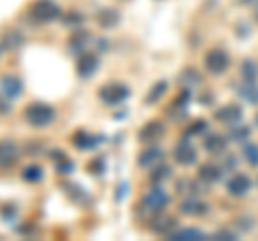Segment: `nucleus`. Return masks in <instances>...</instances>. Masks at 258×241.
Wrapping results in <instances>:
<instances>
[{"instance_id":"nucleus-1","label":"nucleus","mask_w":258,"mask_h":241,"mask_svg":"<svg viewBox=\"0 0 258 241\" xmlns=\"http://www.w3.org/2000/svg\"><path fill=\"white\" fill-rule=\"evenodd\" d=\"M54 116H56L54 108L47 106V103H43V101H32L24 108V120H26L30 127H37V130L47 127L54 120Z\"/></svg>"},{"instance_id":"nucleus-2","label":"nucleus","mask_w":258,"mask_h":241,"mask_svg":"<svg viewBox=\"0 0 258 241\" xmlns=\"http://www.w3.org/2000/svg\"><path fill=\"white\" fill-rule=\"evenodd\" d=\"M60 7L54 0H35L28 7V20L35 24H50L54 20H60Z\"/></svg>"},{"instance_id":"nucleus-3","label":"nucleus","mask_w":258,"mask_h":241,"mask_svg":"<svg viewBox=\"0 0 258 241\" xmlns=\"http://www.w3.org/2000/svg\"><path fill=\"white\" fill-rule=\"evenodd\" d=\"M97 95H99V99L106 103V106H118V103H123L129 95H132V91H129L123 82H108L99 88Z\"/></svg>"},{"instance_id":"nucleus-4","label":"nucleus","mask_w":258,"mask_h":241,"mask_svg":"<svg viewBox=\"0 0 258 241\" xmlns=\"http://www.w3.org/2000/svg\"><path fill=\"white\" fill-rule=\"evenodd\" d=\"M205 67H207L209 74H215V76L226 74L228 67H230L228 52H226L224 47H213V50H209L207 56H205Z\"/></svg>"},{"instance_id":"nucleus-5","label":"nucleus","mask_w":258,"mask_h":241,"mask_svg":"<svg viewBox=\"0 0 258 241\" xmlns=\"http://www.w3.org/2000/svg\"><path fill=\"white\" fill-rule=\"evenodd\" d=\"M172 155L176 159V164H181V166H191V164H196V159H198V151L196 147L189 142V138L185 136L183 140H179L174 144V151H172Z\"/></svg>"},{"instance_id":"nucleus-6","label":"nucleus","mask_w":258,"mask_h":241,"mask_svg":"<svg viewBox=\"0 0 258 241\" xmlns=\"http://www.w3.org/2000/svg\"><path fill=\"white\" fill-rule=\"evenodd\" d=\"M142 203H144V207H147L149 211H153V213H161V211H164V209L168 207V203H170V196H168L161 188L155 186V188H151L147 194H144V200H142Z\"/></svg>"},{"instance_id":"nucleus-7","label":"nucleus","mask_w":258,"mask_h":241,"mask_svg":"<svg viewBox=\"0 0 258 241\" xmlns=\"http://www.w3.org/2000/svg\"><path fill=\"white\" fill-rule=\"evenodd\" d=\"M97 67H99V56L95 52H82L78 56V63H76V71L80 78H91Z\"/></svg>"},{"instance_id":"nucleus-8","label":"nucleus","mask_w":258,"mask_h":241,"mask_svg":"<svg viewBox=\"0 0 258 241\" xmlns=\"http://www.w3.org/2000/svg\"><path fill=\"white\" fill-rule=\"evenodd\" d=\"M249 190H252V179H249L247 174H241V172L232 174L228 179V183H226V192H228L230 196H237V198L245 196Z\"/></svg>"},{"instance_id":"nucleus-9","label":"nucleus","mask_w":258,"mask_h":241,"mask_svg":"<svg viewBox=\"0 0 258 241\" xmlns=\"http://www.w3.org/2000/svg\"><path fill=\"white\" fill-rule=\"evenodd\" d=\"M241 118H243V110H241V106H237V103H226V106L215 110V120H220L224 125L241 123Z\"/></svg>"},{"instance_id":"nucleus-10","label":"nucleus","mask_w":258,"mask_h":241,"mask_svg":"<svg viewBox=\"0 0 258 241\" xmlns=\"http://www.w3.org/2000/svg\"><path fill=\"white\" fill-rule=\"evenodd\" d=\"M20 159V147L13 140H0V168H11Z\"/></svg>"},{"instance_id":"nucleus-11","label":"nucleus","mask_w":258,"mask_h":241,"mask_svg":"<svg viewBox=\"0 0 258 241\" xmlns=\"http://www.w3.org/2000/svg\"><path fill=\"white\" fill-rule=\"evenodd\" d=\"M164 157H166L164 149H159V147H147L138 155V166L140 168H155L157 164L164 162Z\"/></svg>"},{"instance_id":"nucleus-12","label":"nucleus","mask_w":258,"mask_h":241,"mask_svg":"<svg viewBox=\"0 0 258 241\" xmlns=\"http://www.w3.org/2000/svg\"><path fill=\"white\" fill-rule=\"evenodd\" d=\"M164 134H166L164 123H159V120H149L147 125L140 127L138 138H140V142H155V140H159Z\"/></svg>"},{"instance_id":"nucleus-13","label":"nucleus","mask_w":258,"mask_h":241,"mask_svg":"<svg viewBox=\"0 0 258 241\" xmlns=\"http://www.w3.org/2000/svg\"><path fill=\"white\" fill-rule=\"evenodd\" d=\"M205 149H207V153H211V155H224L226 153V147H228V138L222 134H205Z\"/></svg>"},{"instance_id":"nucleus-14","label":"nucleus","mask_w":258,"mask_h":241,"mask_svg":"<svg viewBox=\"0 0 258 241\" xmlns=\"http://www.w3.org/2000/svg\"><path fill=\"white\" fill-rule=\"evenodd\" d=\"M0 88H3V93L9 99H15V97H20V95H22L24 84H22V80L18 76L7 74V76H3V80H0Z\"/></svg>"},{"instance_id":"nucleus-15","label":"nucleus","mask_w":258,"mask_h":241,"mask_svg":"<svg viewBox=\"0 0 258 241\" xmlns=\"http://www.w3.org/2000/svg\"><path fill=\"white\" fill-rule=\"evenodd\" d=\"M209 235L200 228H174L168 239L170 241H205Z\"/></svg>"},{"instance_id":"nucleus-16","label":"nucleus","mask_w":258,"mask_h":241,"mask_svg":"<svg viewBox=\"0 0 258 241\" xmlns=\"http://www.w3.org/2000/svg\"><path fill=\"white\" fill-rule=\"evenodd\" d=\"M222 174H224V168L222 166H217V164H203L198 168V179L207 183V186H211V183H217L222 179Z\"/></svg>"},{"instance_id":"nucleus-17","label":"nucleus","mask_w":258,"mask_h":241,"mask_svg":"<svg viewBox=\"0 0 258 241\" xmlns=\"http://www.w3.org/2000/svg\"><path fill=\"white\" fill-rule=\"evenodd\" d=\"M237 93L249 106H258V82H245L243 80V82L237 86Z\"/></svg>"},{"instance_id":"nucleus-18","label":"nucleus","mask_w":258,"mask_h":241,"mask_svg":"<svg viewBox=\"0 0 258 241\" xmlns=\"http://www.w3.org/2000/svg\"><path fill=\"white\" fill-rule=\"evenodd\" d=\"M179 209H181V213L196 218V215H205L209 211V205H205L203 200H198V198H187V200H183Z\"/></svg>"},{"instance_id":"nucleus-19","label":"nucleus","mask_w":258,"mask_h":241,"mask_svg":"<svg viewBox=\"0 0 258 241\" xmlns=\"http://www.w3.org/2000/svg\"><path fill=\"white\" fill-rule=\"evenodd\" d=\"M71 142H74V147L86 151V149H95L97 144L101 142V138H99V136L95 138L93 134H86V132H76L74 138H71Z\"/></svg>"},{"instance_id":"nucleus-20","label":"nucleus","mask_w":258,"mask_h":241,"mask_svg":"<svg viewBox=\"0 0 258 241\" xmlns=\"http://www.w3.org/2000/svg\"><path fill=\"white\" fill-rule=\"evenodd\" d=\"M88 41H91V35H88L86 30H76V33H71V37H69V50L74 54H82L84 45Z\"/></svg>"},{"instance_id":"nucleus-21","label":"nucleus","mask_w":258,"mask_h":241,"mask_svg":"<svg viewBox=\"0 0 258 241\" xmlns=\"http://www.w3.org/2000/svg\"><path fill=\"white\" fill-rule=\"evenodd\" d=\"M249 136H252V130H249V125H243V123H235L230 125V132H228V142H245Z\"/></svg>"},{"instance_id":"nucleus-22","label":"nucleus","mask_w":258,"mask_h":241,"mask_svg":"<svg viewBox=\"0 0 258 241\" xmlns=\"http://www.w3.org/2000/svg\"><path fill=\"white\" fill-rule=\"evenodd\" d=\"M149 226H151L153 232H157V235H166L168 237L176 228V222L172 218H155L149 224Z\"/></svg>"},{"instance_id":"nucleus-23","label":"nucleus","mask_w":258,"mask_h":241,"mask_svg":"<svg viewBox=\"0 0 258 241\" xmlns=\"http://www.w3.org/2000/svg\"><path fill=\"white\" fill-rule=\"evenodd\" d=\"M22 43H24V37L18 30H7L3 39H0V47H3V50H18Z\"/></svg>"},{"instance_id":"nucleus-24","label":"nucleus","mask_w":258,"mask_h":241,"mask_svg":"<svg viewBox=\"0 0 258 241\" xmlns=\"http://www.w3.org/2000/svg\"><path fill=\"white\" fill-rule=\"evenodd\" d=\"M166 91H168V82H166V80H159V82L153 84V88L147 93V97H144V103H147V106H153V103H157L161 97H164Z\"/></svg>"},{"instance_id":"nucleus-25","label":"nucleus","mask_w":258,"mask_h":241,"mask_svg":"<svg viewBox=\"0 0 258 241\" xmlns=\"http://www.w3.org/2000/svg\"><path fill=\"white\" fill-rule=\"evenodd\" d=\"M118 11L114 9H103L99 11V15H97V24H99L101 28H112V26H116L118 24Z\"/></svg>"},{"instance_id":"nucleus-26","label":"nucleus","mask_w":258,"mask_h":241,"mask_svg":"<svg viewBox=\"0 0 258 241\" xmlns=\"http://www.w3.org/2000/svg\"><path fill=\"white\" fill-rule=\"evenodd\" d=\"M241 78H243L245 82H258V65L254 61L245 58L241 63Z\"/></svg>"},{"instance_id":"nucleus-27","label":"nucleus","mask_w":258,"mask_h":241,"mask_svg":"<svg viewBox=\"0 0 258 241\" xmlns=\"http://www.w3.org/2000/svg\"><path fill=\"white\" fill-rule=\"evenodd\" d=\"M170 174H172L170 166H166V164H157V166H155V170H151L149 179H151V183H155V186H159V183H164Z\"/></svg>"},{"instance_id":"nucleus-28","label":"nucleus","mask_w":258,"mask_h":241,"mask_svg":"<svg viewBox=\"0 0 258 241\" xmlns=\"http://www.w3.org/2000/svg\"><path fill=\"white\" fill-rule=\"evenodd\" d=\"M207 130H209L207 120L205 118H196V120H191V123L185 127V136H187V138H194V136H203V134H207Z\"/></svg>"},{"instance_id":"nucleus-29","label":"nucleus","mask_w":258,"mask_h":241,"mask_svg":"<svg viewBox=\"0 0 258 241\" xmlns=\"http://www.w3.org/2000/svg\"><path fill=\"white\" fill-rule=\"evenodd\" d=\"M22 179H24V181H28V183L41 181V179H43V168H41V166H37V164L26 166V168L22 170Z\"/></svg>"},{"instance_id":"nucleus-30","label":"nucleus","mask_w":258,"mask_h":241,"mask_svg":"<svg viewBox=\"0 0 258 241\" xmlns=\"http://www.w3.org/2000/svg\"><path fill=\"white\" fill-rule=\"evenodd\" d=\"M243 159L249 166H258V144L256 142H245L243 144Z\"/></svg>"},{"instance_id":"nucleus-31","label":"nucleus","mask_w":258,"mask_h":241,"mask_svg":"<svg viewBox=\"0 0 258 241\" xmlns=\"http://www.w3.org/2000/svg\"><path fill=\"white\" fill-rule=\"evenodd\" d=\"M60 20H62V24H67V26H78V24L84 22V15L78 13V11H71V13L60 15Z\"/></svg>"},{"instance_id":"nucleus-32","label":"nucleus","mask_w":258,"mask_h":241,"mask_svg":"<svg viewBox=\"0 0 258 241\" xmlns=\"http://www.w3.org/2000/svg\"><path fill=\"white\" fill-rule=\"evenodd\" d=\"M237 228L243 230V232L252 230L254 228V218L252 215H241V218H237Z\"/></svg>"},{"instance_id":"nucleus-33","label":"nucleus","mask_w":258,"mask_h":241,"mask_svg":"<svg viewBox=\"0 0 258 241\" xmlns=\"http://www.w3.org/2000/svg\"><path fill=\"white\" fill-rule=\"evenodd\" d=\"M213 239L217 241H232V239H237V232H232V228H222V230H217Z\"/></svg>"},{"instance_id":"nucleus-34","label":"nucleus","mask_w":258,"mask_h":241,"mask_svg":"<svg viewBox=\"0 0 258 241\" xmlns=\"http://www.w3.org/2000/svg\"><path fill=\"white\" fill-rule=\"evenodd\" d=\"M56 168H58V172L67 174V172L74 170V162H71V159H69L67 155H64L62 159H58V162H56Z\"/></svg>"},{"instance_id":"nucleus-35","label":"nucleus","mask_w":258,"mask_h":241,"mask_svg":"<svg viewBox=\"0 0 258 241\" xmlns=\"http://www.w3.org/2000/svg\"><path fill=\"white\" fill-rule=\"evenodd\" d=\"M88 172H91V174H101L103 172V159L101 157L93 159V162L88 164Z\"/></svg>"},{"instance_id":"nucleus-36","label":"nucleus","mask_w":258,"mask_h":241,"mask_svg":"<svg viewBox=\"0 0 258 241\" xmlns=\"http://www.w3.org/2000/svg\"><path fill=\"white\" fill-rule=\"evenodd\" d=\"M9 112H11V99L3 93L0 95V114H9Z\"/></svg>"},{"instance_id":"nucleus-37","label":"nucleus","mask_w":258,"mask_h":241,"mask_svg":"<svg viewBox=\"0 0 258 241\" xmlns=\"http://www.w3.org/2000/svg\"><path fill=\"white\" fill-rule=\"evenodd\" d=\"M224 170H226V168H237V159L235 157H226V162H224Z\"/></svg>"},{"instance_id":"nucleus-38","label":"nucleus","mask_w":258,"mask_h":241,"mask_svg":"<svg viewBox=\"0 0 258 241\" xmlns=\"http://www.w3.org/2000/svg\"><path fill=\"white\" fill-rule=\"evenodd\" d=\"M241 5H247V7H258V0H241Z\"/></svg>"},{"instance_id":"nucleus-39","label":"nucleus","mask_w":258,"mask_h":241,"mask_svg":"<svg viewBox=\"0 0 258 241\" xmlns=\"http://www.w3.org/2000/svg\"><path fill=\"white\" fill-rule=\"evenodd\" d=\"M254 20L258 22V7H256V13H254Z\"/></svg>"},{"instance_id":"nucleus-40","label":"nucleus","mask_w":258,"mask_h":241,"mask_svg":"<svg viewBox=\"0 0 258 241\" xmlns=\"http://www.w3.org/2000/svg\"><path fill=\"white\" fill-rule=\"evenodd\" d=\"M256 123H258V114H256Z\"/></svg>"}]
</instances>
